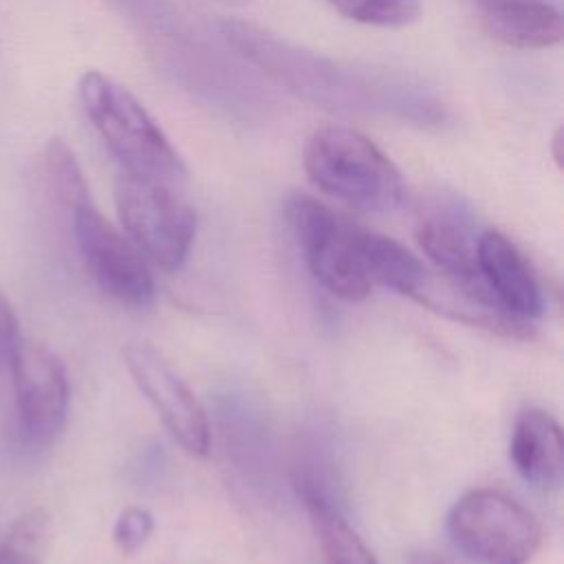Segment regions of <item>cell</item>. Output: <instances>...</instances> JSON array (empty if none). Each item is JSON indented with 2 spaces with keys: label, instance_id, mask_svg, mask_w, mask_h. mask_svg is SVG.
<instances>
[{
  "label": "cell",
  "instance_id": "6da1fadb",
  "mask_svg": "<svg viewBox=\"0 0 564 564\" xmlns=\"http://www.w3.org/2000/svg\"><path fill=\"white\" fill-rule=\"evenodd\" d=\"M218 33L240 59L311 106L421 128H438L447 121L445 106L403 77L333 59L245 20H220Z\"/></svg>",
  "mask_w": 564,
  "mask_h": 564
},
{
  "label": "cell",
  "instance_id": "7a4b0ae2",
  "mask_svg": "<svg viewBox=\"0 0 564 564\" xmlns=\"http://www.w3.org/2000/svg\"><path fill=\"white\" fill-rule=\"evenodd\" d=\"M286 212L308 271L339 300L361 302L375 286L412 297L427 275L401 242L352 223L317 198L297 194Z\"/></svg>",
  "mask_w": 564,
  "mask_h": 564
},
{
  "label": "cell",
  "instance_id": "3957f363",
  "mask_svg": "<svg viewBox=\"0 0 564 564\" xmlns=\"http://www.w3.org/2000/svg\"><path fill=\"white\" fill-rule=\"evenodd\" d=\"M141 35L156 66L192 95L231 112L258 106L256 86L192 29L174 0H106Z\"/></svg>",
  "mask_w": 564,
  "mask_h": 564
},
{
  "label": "cell",
  "instance_id": "277c9868",
  "mask_svg": "<svg viewBox=\"0 0 564 564\" xmlns=\"http://www.w3.org/2000/svg\"><path fill=\"white\" fill-rule=\"evenodd\" d=\"M77 95L86 119L119 163L121 174L183 187L185 161L126 86L99 70H86L77 82Z\"/></svg>",
  "mask_w": 564,
  "mask_h": 564
},
{
  "label": "cell",
  "instance_id": "5b68a950",
  "mask_svg": "<svg viewBox=\"0 0 564 564\" xmlns=\"http://www.w3.org/2000/svg\"><path fill=\"white\" fill-rule=\"evenodd\" d=\"M302 167L319 192L361 214H390L405 198V183L392 159L348 126L311 132Z\"/></svg>",
  "mask_w": 564,
  "mask_h": 564
},
{
  "label": "cell",
  "instance_id": "8992f818",
  "mask_svg": "<svg viewBox=\"0 0 564 564\" xmlns=\"http://www.w3.org/2000/svg\"><path fill=\"white\" fill-rule=\"evenodd\" d=\"M447 531L456 549L478 564H527L542 542L540 520L516 498L489 487L454 502Z\"/></svg>",
  "mask_w": 564,
  "mask_h": 564
},
{
  "label": "cell",
  "instance_id": "52a82bcc",
  "mask_svg": "<svg viewBox=\"0 0 564 564\" xmlns=\"http://www.w3.org/2000/svg\"><path fill=\"white\" fill-rule=\"evenodd\" d=\"M123 234L163 271H178L196 238V212L181 187L119 174L115 185Z\"/></svg>",
  "mask_w": 564,
  "mask_h": 564
},
{
  "label": "cell",
  "instance_id": "ba28073f",
  "mask_svg": "<svg viewBox=\"0 0 564 564\" xmlns=\"http://www.w3.org/2000/svg\"><path fill=\"white\" fill-rule=\"evenodd\" d=\"M68 216L82 262L95 284L121 306H150L156 295L154 275L132 240L95 207L93 198L75 205Z\"/></svg>",
  "mask_w": 564,
  "mask_h": 564
},
{
  "label": "cell",
  "instance_id": "9c48e42d",
  "mask_svg": "<svg viewBox=\"0 0 564 564\" xmlns=\"http://www.w3.org/2000/svg\"><path fill=\"white\" fill-rule=\"evenodd\" d=\"M9 372L20 438L31 447H48L59 436L70 405L64 364L48 348L24 339L9 364Z\"/></svg>",
  "mask_w": 564,
  "mask_h": 564
},
{
  "label": "cell",
  "instance_id": "30bf717a",
  "mask_svg": "<svg viewBox=\"0 0 564 564\" xmlns=\"http://www.w3.org/2000/svg\"><path fill=\"white\" fill-rule=\"evenodd\" d=\"M121 355L132 381L139 386L172 438L187 454H209V421L187 383L148 344H128Z\"/></svg>",
  "mask_w": 564,
  "mask_h": 564
},
{
  "label": "cell",
  "instance_id": "8fae6325",
  "mask_svg": "<svg viewBox=\"0 0 564 564\" xmlns=\"http://www.w3.org/2000/svg\"><path fill=\"white\" fill-rule=\"evenodd\" d=\"M476 264L496 304L511 317L529 322L542 315L544 293L520 247L498 229L476 238Z\"/></svg>",
  "mask_w": 564,
  "mask_h": 564
},
{
  "label": "cell",
  "instance_id": "7c38bea8",
  "mask_svg": "<svg viewBox=\"0 0 564 564\" xmlns=\"http://www.w3.org/2000/svg\"><path fill=\"white\" fill-rule=\"evenodd\" d=\"M414 238L421 251L441 271L443 278L496 304L476 264V238L469 236L467 225L460 218L449 212L425 214L416 220Z\"/></svg>",
  "mask_w": 564,
  "mask_h": 564
},
{
  "label": "cell",
  "instance_id": "4fadbf2b",
  "mask_svg": "<svg viewBox=\"0 0 564 564\" xmlns=\"http://www.w3.org/2000/svg\"><path fill=\"white\" fill-rule=\"evenodd\" d=\"M509 458L522 480L538 489H555L564 474L560 423L540 408L522 410L513 421Z\"/></svg>",
  "mask_w": 564,
  "mask_h": 564
},
{
  "label": "cell",
  "instance_id": "5bb4252c",
  "mask_svg": "<svg viewBox=\"0 0 564 564\" xmlns=\"http://www.w3.org/2000/svg\"><path fill=\"white\" fill-rule=\"evenodd\" d=\"M482 29L500 44L520 51L551 48L562 42L564 22L551 0H476Z\"/></svg>",
  "mask_w": 564,
  "mask_h": 564
},
{
  "label": "cell",
  "instance_id": "9a60e30c",
  "mask_svg": "<svg viewBox=\"0 0 564 564\" xmlns=\"http://www.w3.org/2000/svg\"><path fill=\"white\" fill-rule=\"evenodd\" d=\"M304 505L315 522L328 564H377L370 549L361 538L346 524V520L328 505L324 494L306 485L302 489Z\"/></svg>",
  "mask_w": 564,
  "mask_h": 564
},
{
  "label": "cell",
  "instance_id": "2e32d148",
  "mask_svg": "<svg viewBox=\"0 0 564 564\" xmlns=\"http://www.w3.org/2000/svg\"><path fill=\"white\" fill-rule=\"evenodd\" d=\"M42 170H44V181H46L51 196L66 212H70L75 205L93 198L88 183L84 178V172L77 163V156H75L73 148L62 137H53L44 145Z\"/></svg>",
  "mask_w": 564,
  "mask_h": 564
},
{
  "label": "cell",
  "instance_id": "e0dca14e",
  "mask_svg": "<svg viewBox=\"0 0 564 564\" xmlns=\"http://www.w3.org/2000/svg\"><path fill=\"white\" fill-rule=\"evenodd\" d=\"M51 520L42 507L24 511L0 542V564H42Z\"/></svg>",
  "mask_w": 564,
  "mask_h": 564
},
{
  "label": "cell",
  "instance_id": "ac0fdd59",
  "mask_svg": "<svg viewBox=\"0 0 564 564\" xmlns=\"http://www.w3.org/2000/svg\"><path fill=\"white\" fill-rule=\"evenodd\" d=\"M344 18L379 29H401L421 15V0H324Z\"/></svg>",
  "mask_w": 564,
  "mask_h": 564
},
{
  "label": "cell",
  "instance_id": "d6986e66",
  "mask_svg": "<svg viewBox=\"0 0 564 564\" xmlns=\"http://www.w3.org/2000/svg\"><path fill=\"white\" fill-rule=\"evenodd\" d=\"M154 531L152 513L143 507H126L112 527V542L126 555L137 553Z\"/></svg>",
  "mask_w": 564,
  "mask_h": 564
},
{
  "label": "cell",
  "instance_id": "ffe728a7",
  "mask_svg": "<svg viewBox=\"0 0 564 564\" xmlns=\"http://www.w3.org/2000/svg\"><path fill=\"white\" fill-rule=\"evenodd\" d=\"M22 341H24V337L20 333L18 315L11 306V302L0 291V370L9 368V364Z\"/></svg>",
  "mask_w": 564,
  "mask_h": 564
},
{
  "label": "cell",
  "instance_id": "44dd1931",
  "mask_svg": "<svg viewBox=\"0 0 564 564\" xmlns=\"http://www.w3.org/2000/svg\"><path fill=\"white\" fill-rule=\"evenodd\" d=\"M410 564H449V562L443 560V557L436 555V553L419 551V553H412V555H410Z\"/></svg>",
  "mask_w": 564,
  "mask_h": 564
},
{
  "label": "cell",
  "instance_id": "7402d4cb",
  "mask_svg": "<svg viewBox=\"0 0 564 564\" xmlns=\"http://www.w3.org/2000/svg\"><path fill=\"white\" fill-rule=\"evenodd\" d=\"M562 143H564V141H562V128H557V130L553 132V137H551V148H549V150H551V156H553V161H555L557 167H562V156H564V154H562Z\"/></svg>",
  "mask_w": 564,
  "mask_h": 564
}]
</instances>
